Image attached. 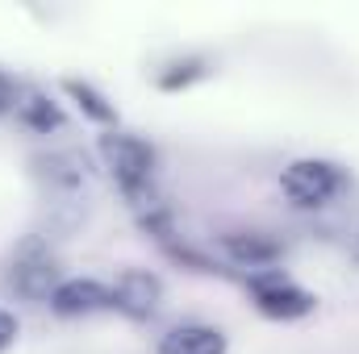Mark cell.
<instances>
[{
	"mask_svg": "<svg viewBox=\"0 0 359 354\" xmlns=\"http://www.w3.org/2000/svg\"><path fill=\"white\" fill-rule=\"evenodd\" d=\"M8 104H13V84H8V76L0 71V113H4Z\"/></svg>",
	"mask_w": 359,
	"mask_h": 354,
	"instance_id": "4fadbf2b",
	"label": "cell"
},
{
	"mask_svg": "<svg viewBox=\"0 0 359 354\" xmlns=\"http://www.w3.org/2000/svg\"><path fill=\"white\" fill-rule=\"evenodd\" d=\"M159 300H163V283L151 271H121L117 283H113V309L126 313V317H134V321L155 317Z\"/></svg>",
	"mask_w": 359,
	"mask_h": 354,
	"instance_id": "5b68a950",
	"label": "cell"
},
{
	"mask_svg": "<svg viewBox=\"0 0 359 354\" xmlns=\"http://www.w3.org/2000/svg\"><path fill=\"white\" fill-rule=\"evenodd\" d=\"M222 250H226L238 267H255V271H264L268 263L280 259V242L268 238V234H255V229H247V234H226V238H222Z\"/></svg>",
	"mask_w": 359,
	"mask_h": 354,
	"instance_id": "ba28073f",
	"label": "cell"
},
{
	"mask_svg": "<svg viewBox=\"0 0 359 354\" xmlns=\"http://www.w3.org/2000/svg\"><path fill=\"white\" fill-rule=\"evenodd\" d=\"M63 92H67V96H72V100H76V104L88 113L96 125H109V129L117 125V113H113V104H109L100 92L92 88V84H84V80H63Z\"/></svg>",
	"mask_w": 359,
	"mask_h": 354,
	"instance_id": "30bf717a",
	"label": "cell"
},
{
	"mask_svg": "<svg viewBox=\"0 0 359 354\" xmlns=\"http://www.w3.org/2000/svg\"><path fill=\"white\" fill-rule=\"evenodd\" d=\"M205 76V63L201 59H184V63H172V71H163L159 76V88L163 92H176V88H188L192 80H201Z\"/></svg>",
	"mask_w": 359,
	"mask_h": 354,
	"instance_id": "8fae6325",
	"label": "cell"
},
{
	"mask_svg": "<svg viewBox=\"0 0 359 354\" xmlns=\"http://www.w3.org/2000/svg\"><path fill=\"white\" fill-rule=\"evenodd\" d=\"M100 159H104V167L113 171L117 187L126 192V200L134 204V213L159 200V192H155V150H151L142 138L109 129V134L100 138Z\"/></svg>",
	"mask_w": 359,
	"mask_h": 354,
	"instance_id": "6da1fadb",
	"label": "cell"
},
{
	"mask_svg": "<svg viewBox=\"0 0 359 354\" xmlns=\"http://www.w3.org/2000/svg\"><path fill=\"white\" fill-rule=\"evenodd\" d=\"M17 121L29 125L34 134H46V129H59V125H63V113H59V104H55L50 96L25 92V96L17 100Z\"/></svg>",
	"mask_w": 359,
	"mask_h": 354,
	"instance_id": "9c48e42d",
	"label": "cell"
},
{
	"mask_svg": "<svg viewBox=\"0 0 359 354\" xmlns=\"http://www.w3.org/2000/svg\"><path fill=\"white\" fill-rule=\"evenodd\" d=\"M159 354H226V334L213 325H180L163 334Z\"/></svg>",
	"mask_w": 359,
	"mask_h": 354,
	"instance_id": "52a82bcc",
	"label": "cell"
},
{
	"mask_svg": "<svg viewBox=\"0 0 359 354\" xmlns=\"http://www.w3.org/2000/svg\"><path fill=\"white\" fill-rule=\"evenodd\" d=\"M8 283L25 300H50V292L59 288V263H55V255L38 238L21 242V250L13 255V267H8Z\"/></svg>",
	"mask_w": 359,
	"mask_h": 354,
	"instance_id": "277c9868",
	"label": "cell"
},
{
	"mask_svg": "<svg viewBox=\"0 0 359 354\" xmlns=\"http://www.w3.org/2000/svg\"><path fill=\"white\" fill-rule=\"evenodd\" d=\"M280 187L297 208H318L343 187V171L334 163H326V159H297V163L284 167Z\"/></svg>",
	"mask_w": 359,
	"mask_h": 354,
	"instance_id": "3957f363",
	"label": "cell"
},
{
	"mask_svg": "<svg viewBox=\"0 0 359 354\" xmlns=\"http://www.w3.org/2000/svg\"><path fill=\"white\" fill-rule=\"evenodd\" d=\"M355 255H359V246H355Z\"/></svg>",
	"mask_w": 359,
	"mask_h": 354,
	"instance_id": "5bb4252c",
	"label": "cell"
},
{
	"mask_svg": "<svg viewBox=\"0 0 359 354\" xmlns=\"http://www.w3.org/2000/svg\"><path fill=\"white\" fill-rule=\"evenodd\" d=\"M13 338H17V317H13V313H0V351H4Z\"/></svg>",
	"mask_w": 359,
	"mask_h": 354,
	"instance_id": "7c38bea8",
	"label": "cell"
},
{
	"mask_svg": "<svg viewBox=\"0 0 359 354\" xmlns=\"http://www.w3.org/2000/svg\"><path fill=\"white\" fill-rule=\"evenodd\" d=\"M50 309L59 317H88L100 309H113V288H104L96 279H63L50 292Z\"/></svg>",
	"mask_w": 359,
	"mask_h": 354,
	"instance_id": "8992f818",
	"label": "cell"
},
{
	"mask_svg": "<svg viewBox=\"0 0 359 354\" xmlns=\"http://www.w3.org/2000/svg\"><path fill=\"white\" fill-rule=\"evenodd\" d=\"M247 288L259 304V313L271 321H297V317H309L313 313V296L305 288H297L280 267H264V271H251L247 275Z\"/></svg>",
	"mask_w": 359,
	"mask_h": 354,
	"instance_id": "7a4b0ae2",
	"label": "cell"
}]
</instances>
